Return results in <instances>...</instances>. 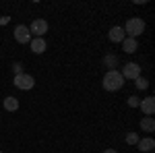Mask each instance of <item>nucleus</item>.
<instances>
[{
    "label": "nucleus",
    "mask_w": 155,
    "mask_h": 153,
    "mask_svg": "<svg viewBox=\"0 0 155 153\" xmlns=\"http://www.w3.org/2000/svg\"><path fill=\"white\" fill-rule=\"evenodd\" d=\"M101 85H104V89H106V91H118L120 87L124 85V77L120 75V71L110 68V71L104 75V81H101Z\"/></svg>",
    "instance_id": "f257e3e1"
},
{
    "label": "nucleus",
    "mask_w": 155,
    "mask_h": 153,
    "mask_svg": "<svg viewBox=\"0 0 155 153\" xmlns=\"http://www.w3.org/2000/svg\"><path fill=\"white\" fill-rule=\"evenodd\" d=\"M122 29H124V33H128V37H134V39H137L139 35H143L145 21L139 19V17H132V19L126 21V27H122Z\"/></svg>",
    "instance_id": "f03ea898"
},
{
    "label": "nucleus",
    "mask_w": 155,
    "mask_h": 153,
    "mask_svg": "<svg viewBox=\"0 0 155 153\" xmlns=\"http://www.w3.org/2000/svg\"><path fill=\"white\" fill-rule=\"evenodd\" d=\"M12 83H15V87H19L21 91H29V89H33V85H35V79H33L31 75L23 72V75H17V77L12 79Z\"/></svg>",
    "instance_id": "7ed1b4c3"
},
{
    "label": "nucleus",
    "mask_w": 155,
    "mask_h": 153,
    "mask_svg": "<svg viewBox=\"0 0 155 153\" xmlns=\"http://www.w3.org/2000/svg\"><path fill=\"white\" fill-rule=\"evenodd\" d=\"M29 33H33L35 37H44L48 33V21L46 19H35L29 27Z\"/></svg>",
    "instance_id": "20e7f679"
},
{
    "label": "nucleus",
    "mask_w": 155,
    "mask_h": 153,
    "mask_svg": "<svg viewBox=\"0 0 155 153\" xmlns=\"http://www.w3.org/2000/svg\"><path fill=\"white\" fill-rule=\"evenodd\" d=\"M120 75H122L124 79H139V77H141V66H139L137 62H128V64L120 71Z\"/></svg>",
    "instance_id": "39448f33"
},
{
    "label": "nucleus",
    "mask_w": 155,
    "mask_h": 153,
    "mask_svg": "<svg viewBox=\"0 0 155 153\" xmlns=\"http://www.w3.org/2000/svg\"><path fill=\"white\" fill-rule=\"evenodd\" d=\"M15 39H17L19 44H29V42H31L29 27H27V25H17V27H15Z\"/></svg>",
    "instance_id": "423d86ee"
},
{
    "label": "nucleus",
    "mask_w": 155,
    "mask_h": 153,
    "mask_svg": "<svg viewBox=\"0 0 155 153\" xmlns=\"http://www.w3.org/2000/svg\"><path fill=\"white\" fill-rule=\"evenodd\" d=\"M139 108H141V112L143 114H147V116H153V112H155V97H145V99H141L139 101Z\"/></svg>",
    "instance_id": "0eeeda50"
},
{
    "label": "nucleus",
    "mask_w": 155,
    "mask_h": 153,
    "mask_svg": "<svg viewBox=\"0 0 155 153\" xmlns=\"http://www.w3.org/2000/svg\"><path fill=\"white\" fill-rule=\"evenodd\" d=\"M107 37H110V42H112V44H122V39L126 37V33H124V29H122V27H112V29H110V33H107Z\"/></svg>",
    "instance_id": "6e6552de"
},
{
    "label": "nucleus",
    "mask_w": 155,
    "mask_h": 153,
    "mask_svg": "<svg viewBox=\"0 0 155 153\" xmlns=\"http://www.w3.org/2000/svg\"><path fill=\"white\" fill-rule=\"evenodd\" d=\"M29 46H31V50H33L35 54H44V52H46V39H44V37H31Z\"/></svg>",
    "instance_id": "1a4fd4ad"
},
{
    "label": "nucleus",
    "mask_w": 155,
    "mask_h": 153,
    "mask_svg": "<svg viewBox=\"0 0 155 153\" xmlns=\"http://www.w3.org/2000/svg\"><path fill=\"white\" fill-rule=\"evenodd\" d=\"M137 147L141 149V153H149V151H153V149H155V141L151 139V137H145V139H139Z\"/></svg>",
    "instance_id": "9d476101"
},
{
    "label": "nucleus",
    "mask_w": 155,
    "mask_h": 153,
    "mask_svg": "<svg viewBox=\"0 0 155 153\" xmlns=\"http://www.w3.org/2000/svg\"><path fill=\"white\" fill-rule=\"evenodd\" d=\"M137 46H139V44H137V39H134V37H124V39H122V48H124V52H126V54L137 52Z\"/></svg>",
    "instance_id": "9b49d317"
},
{
    "label": "nucleus",
    "mask_w": 155,
    "mask_h": 153,
    "mask_svg": "<svg viewBox=\"0 0 155 153\" xmlns=\"http://www.w3.org/2000/svg\"><path fill=\"white\" fill-rule=\"evenodd\" d=\"M2 106H4L6 112H15V110H19V99H17V97H12V95H8V97H4Z\"/></svg>",
    "instance_id": "f8f14e48"
},
{
    "label": "nucleus",
    "mask_w": 155,
    "mask_h": 153,
    "mask_svg": "<svg viewBox=\"0 0 155 153\" xmlns=\"http://www.w3.org/2000/svg\"><path fill=\"white\" fill-rule=\"evenodd\" d=\"M141 128H143L145 132H153L155 130V120L151 116H145L143 120H141Z\"/></svg>",
    "instance_id": "ddd939ff"
},
{
    "label": "nucleus",
    "mask_w": 155,
    "mask_h": 153,
    "mask_svg": "<svg viewBox=\"0 0 155 153\" xmlns=\"http://www.w3.org/2000/svg\"><path fill=\"white\" fill-rule=\"evenodd\" d=\"M126 143H128V145H137V143H139V135H137V132H128V135H126Z\"/></svg>",
    "instance_id": "4468645a"
},
{
    "label": "nucleus",
    "mask_w": 155,
    "mask_h": 153,
    "mask_svg": "<svg viewBox=\"0 0 155 153\" xmlns=\"http://www.w3.org/2000/svg\"><path fill=\"white\" fill-rule=\"evenodd\" d=\"M134 81H137V89H147V87H149V81L143 79V77H139V79H134Z\"/></svg>",
    "instance_id": "2eb2a0df"
},
{
    "label": "nucleus",
    "mask_w": 155,
    "mask_h": 153,
    "mask_svg": "<svg viewBox=\"0 0 155 153\" xmlns=\"http://www.w3.org/2000/svg\"><path fill=\"white\" fill-rule=\"evenodd\" d=\"M128 106L130 108H139V97H128Z\"/></svg>",
    "instance_id": "dca6fc26"
},
{
    "label": "nucleus",
    "mask_w": 155,
    "mask_h": 153,
    "mask_svg": "<svg viewBox=\"0 0 155 153\" xmlns=\"http://www.w3.org/2000/svg\"><path fill=\"white\" fill-rule=\"evenodd\" d=\"M12 71H15V77H17V75H23V68H21V64H15V66H12Z\"/></svg>",
    "instance_id": "f3484780"
},
{
    "label": "nucleus",
    "mask_w": 155,
    "mask_h": 153,
    "mask_svg": "<svg viewBox=\"0 0 155 153\" xmlns=\"http://www.w3.org/2000/svg\"><path fill=\"white\" fill-rule=\"evenodd\" d=\"M106 62H107V64H114V62H116V56H110V58H106Z\"/></svg>",
    "instance_id": "a211bd4d"
},
{
    "label": "nucleus",
    "mask_w": 155,
    "mask_h": 153,
    "mask_svg": "<svg viewBox=\"0 0 155 153\" xmlns=\"http://www.w3.org/2000/svg\"><path fill=\"white\" fill-rule=\"evenodd\" d=\"M104 153H118V151H114V149H106Z\"/></svg>",
    "instance_id": "6ab92c4d"
},
{
    "label": "nucleus",
    "mask_w": 155,
    "mask_h": 153,
    "mask_svg": "<svg viewBox=\"0 0 155 153\" xmlns=\"http://www.w3.org/2000/svg\"><path fill=\"white\" fill-rule=\"evenodd\" d=\"M149 153H153V151H149Z\"/></svg>",
    "instance_id": "aec40b11"
},
{
    "label": "nucleus",
    "mask_w": 155,
    "mask_h": 153,
    "mask_svg": "<svg viewBox=\"0 0 155 153\" xmlns=\"http://www.w3.org/2000/svg\"><path fill=\"white\" fill-rule=\"evenodd\" d=\"M0 153H2V151H0Z\"/></svg>",
    "instance_id": "412c9836"
}]
</instances>
